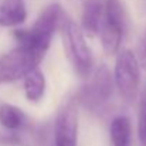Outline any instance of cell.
<instances>
[{
	"mask_svg": "<svg viewBox=\"0 0 146 146\" xmlns=\"http://www.w3.org/2000/svg\"><path fill=\"white\" fill-rule=\"evenodd\" d=\"M64 10L58 3L48 4L37 17L34 24L27 30H14L13 36L17 44H24L34 50L47 54L52 36L60 26V20Z\"/></svg>",
	"mask_w": 146,
	"mask_h": 146,
	"instance_id": "cell-1",
	"label": "cell"
},
{
	"mask_svg": "<svg viewBox=\"0 0 146 146\" xmlns=\"http://www.w3.org/2000/svg\"><path fill=\"white\" fill-rule=\"evenodd\" d=\"M46 57L44 52L24 44H17L13 50L0 57V84L23 80L31 70L37 68Z\"/></svg>",
	"mask_w": 146,
	"mask_h": 146,
	"instance_id": "cell-2",
	"label": "cell"
},
{
	"mask_svg": "<svg viewBox=\"0 0 146 146\" xmlns=\"http://www.w3.org/2000/svg\"><path fill=\"white\" fill-rule=\"evenodd\" d=\"M58 27L62 30L64 40H65L67 50H68V55L72 61L75 71L82 77L90 75L92 71L94 58H92L91 50L87 44L85 34H84L82 29L72 19H70L65 11L61 16Z\"/></svg>",
	"mask_w": 146,
	"mask_h": 146,
	"instance_id": "cell-3",
	"label": "cell"
},
{
	"mask_svg": "<svg viewBox=\"0 0 146 146\" xmlns=\"http://www.w3.org/2000/svg\"><path fill=\"white\" fill-rule=\"evenodd\" d=\"M128 26L126 11L121 0H104V17L99 29L101 44L106 54H116Z\"/></svg>",
	"mask_w": 146,
	"mask_h": 146,
	"instance_id": "cell-4",
	"label": "cell"
},
{
	"mask_svg": "<svg viewBox=\"0 0 146 146\" xmlns=\"http://www.w3.org/2000/svg\"><path fill=\"white\" fill-rule=\"evenodd\" d=\"M113 82L126 101L135 99L141 84V64L133 51L119 50L116 52Z\"/></svg>",
	"mask_w": 146,
	"mask_h": 146,
	"instance_id": "cell-5",
	"label": "cell"
},
{
	"mask_svg": "<svg viewBox=\"0 0 146 146\" xmlns=\"http://www.w3.org/2000/svg\"><path fill=\"white\" fill-rule=\"evenodd\" d=\"M113 87V75L105 64H101L92 72L88 84L81 90V102L88 108H98L112 97Z\"/></svg>",
	"mask_w": 146,
	"mask_h": 146,
	"instance_id": "cell-6",
	"label": "cell"
},
{
	"mask_svg": "<svg viewBox=\"0 0 146 146\" xmlns=\"http://www.w3.org/2000/svg\"><path fill=\"white\" fill-rule=\"evenodd\" d=\"M78 142V111L71 101L57 113L54 126L55 146H77Z\"/></svg>",
	"mask_w": 146,
	"mask_h": 146,
	"instance_id": "cell-7",
	"label": "cell"
},
{
	"mask_svg": "<svg viewBox=\"0 0 146 146\" xmlns=\"http://www.w3.org/2000/svg\"><path fill=\"white\" fill-rule=\"evenodd\" d=\"M104 17V1L102 0H85L82 7L81 29L84 34L97 36L101 29Z\"/></svg>",
	"mask_w": 146,
	"mask_h": 146,
	"instance_id": "cell-8",
	"label": "cell"
},
{
	"mask_svg": "<svg viewBox=\"0 0 146 146\" xmlns=\"http://www.w3.org/2000/svg\"><path fill=\"white\" fill-rule=\"evenodd\" d=\"M27 9L24 0H3L0 3V26L16 27L26 21Z\"/></svg>",
	"mask_w": 146,
	"mask_h": 146,
	"instance_id": "cell-9",
	"label": "cell"
},
{
	"mask_svg": "<svg viewBox=\"0 0 146 146\" xmlns=\"http://www.w3.org/2000/svg\"><path fill=\"white\" fill-rule=\"evenodd\" d=\"M24 95L30 102H38L46 94V77L37 67L23 78Z\"/></svg>",
	"mask_w": 146,
	"mask_h": 146,
	"instance_id": "cell-10",
	"label": "cell"
},
{
	"mask_svg": "<svg viewBox=\"0 0 146 146\" xmlns=\"http://www.w3.org/2000/svg\"><path fill=\"white\" fill-rule=\"evenodd\" d=\"M27 123V118L26 113L11 105V104H1L0 105V125L10 131V132H17L20 129H23Z\"/></svg>",
	"mask_w": 146,
	"mask_h": 146,
	"instance_id": "cell-11",
	"label": "cell"
},
{
	"mask_svg": "<svg viewBox=\"0 0 146 146\" xmlns=\"http://www.w3.org/2000/svg\"><path fill=\"white\" fill-rule=\"evenodd\" d=\"M109 133L113 146H131V136H132L131 119L123 115L113 118L111 122Z\"/></svg>",
	"mask_w": 146,
	"mask_h": 146,
	"instance_id": "cell-12",
	"label": "cell"
},
{
	"mask_svg": "<svg viewBox=\"0 0 146 146\" xmlns=\"http://www.w3.org/2000/svg\"><path fill=\"white\" fill-rule=\"evenodd\" d=\"M138 138L142 146H146V90L142 94L138 112Z\"/></svg>",
	"mask_w": 146,
	"mask_h": 146,
	"instance_id": "cell-13",
	"label": "cell"
},
{
	"mask_svg": "<svg viewBox=\"0 0 146 146\" xmlns=\"http://www.w3.org/2000/svg\"><path fill=\"white\" fill-rule=\"evenodd\" d=\"M138 61L141 64V67H143L146 70V33L142 37L141 43H139V51H138Z\"/></svg>",
	"mask_w": 146,
	"mask_h": 146,
	"instance_id": "cell-14",
	"label": "cell"
}]
</instances>
